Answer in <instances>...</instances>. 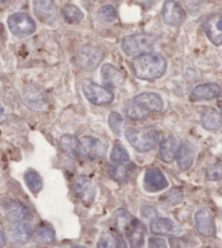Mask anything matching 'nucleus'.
Returning <instances> with one entry per match:
<instances>
[{
    "label": "nucleus",
    "mask_w": 222,
    "mask_h": 248,
    "mask_svg": "<svg viewBox=\"0 0 222 248\" xmlns=\"http://www.w3.org/2000/svg\"><path fill=\"white\" fill-rule=\"evenodd\" d=\"M126 112L127 116L133 119V120H144L149 114L148 111H146L145 109L140 107L139 105H136L134 101H132V103L127 105V107L126 108Z\"/></svg>",
    "instance_id": "31"
},
{
    "label": "nucleus",
    "mask_w": 222,
    "mask_h": 248,
    "mask_svg": "<svg viewBox=\"0 0 222 248\" xmlns=\"http://www.w3.org/2000/svg\"><path fill=\"white\" fill-rule=\"evenodd\" d=\"M115 248H128V247H127V244L126 243V241H124L122 237H118L117 247Z\"/></svg>",
    "instance_id": "39"
},
{
    "label": "nucleus",
    "mask_w": 222,
    "mask_h": 248,
    "mask_svg": "<svg viewBox=\"0 0 222 248\" xmlns=\"http://www.w3.org/2000/svg\"><path fill=\"white\" fill-rule=\"evenodd\" d=\"M203 28L207 37L216 46L222 45V12L208 16Z\"/></svg>",
    "instance_id": "14"
},
{
    "label": "nucleus",
    "mask_w": 222,
    "mask_h": 248,
    "mask_svg": "<svg viewBox=\"0 0 222 248\" xmlns=\"http://www.w3.org/2000/svg\"><path fill=\"white\" fill-rule=\"evenodd\" d=\"M206 176L209 181L222 180V161H218L211 165L206 171Z\"/></svg>",
    "instance_id": "35"
},
{
    "label": "nucleus",
    "mask_w": 222,
    "mask_h": 248,
    "mask_svg": "<svg viewBox=\"0 0 222 248\" xmlns=\"http://www.w3.org/2000/svg\"><path fill=\"white\" fill-rule=\"evenodd\" d=\"M220 110H221V116H222V101L220 103Z\"/></svg>",
    "instance_id": "43"
},
{
    "label": "nucleus",
    "mask_w": 222,
    "mask_h": 248,
    "mask_svg": "<svg viewBox=\"0 0 222 248\" xmlns=\"http://www.w3.org/2000/svg\"><path fill=\"white\" fill-rule=\"evenodd\" d=\"M150 231L158 235H176L180 233V228L171 219L156 218L152 221Z\"/></svg>",
    "instance_id": "20"
},
{
    "label": "nucleus",
    "mask_w": 222,
    "mask_h": 248,
    "mask_svg": "<svg viewBox=\"0 0 222 248\" xmlns=\"http://www.w3.org/2000/svg\"><path fill=\"white\" fill-rule=\"evenodd\" d=\"M3 119H4V109L1 106V104H0V123L3 121Z\"/></svg>",
    "instance_id": "40"
},
{
    "label": "nucleus",
    "mask_w": 222,
    "mask_h": 248,
    "mask_svg": "<svg viewBox=\"0 0 222 248\" xmlns=\"http://www.w3.org/2000/svg\"><path fill=\"white\" fill-rule=\"evenodd\" d=\"M109 174L111 176V179L117 181V182L124 183L127 182L128 178H130L131 170L130 168L124 165V163H118V165L110 168Z\"/></svg>",
    "instance_id": "29"
},
{
    "label": "nucleus",
    "mask_w": 222,
    "mask_h": 248,
    "mask_svg": "<svg viewBox=\"0 0 222 248\" xmlns=\"http://www.w3.org/2000/svg\"><path fill=\"white\" fill-rule=\"evenodd\" d=\"M100 73L104 84L108 87H118L124 82V75L121 71L109 63L103 65Z\"/></svg>",
    "instance_id": "23"
},
{
    "label": "nucleus",
    "mask_w": 222,
    "mask_h": 248,
    "mask_svg": "<svg viewBox=\"0 0 222 248\" xmlns=\"http://www.w3.org/2000/svg\"><path fill=\"white\" fill-rule=\"evenodd\" d=\"M155 45V37L150 34L137 33L123 38L122 51L128 57L145 54Z\"/></svg>",
    "instance_id": "3"
},
{
    "label": "nucleus",
    "mask_w": 222,
    "mask_h": 248,
    "mask_svg": "<svg viewBox=\"0 0 222 248\" xmlns=\"http://www.w3.org/2000/svg\"><path fill=\"white\" fill-rule=\"evenodd\" d=\"M133 101L148 112H160L163 109V100L156 93H142Z\"/></svg>",
    "instance_id": "18"
},
{
    "label": "nucleus",
    "mask_w": 222,
    "mask_h": 248,
    "mask_svg": "<svg viewBox=\"0 0 222 248\" xmlns=\"http://www.w3.org/2000/svg\"><path fill=\"white\" fill-rule=\"evenodd\" d=\"M195 225L197 232L204 237H214L216 235L214 215L207 208H202L195 214Z\"/></svg>",
    "instance_id": "10"
},
{
    "label": "nucleus",
    "mask_w": 222,
    "mask_h": 248,
    "mask_svg": "<svg viewBox=\"0 0 222 248\" xmlns=\"http://www.w3.org/2000/svg\"><path fill=\"white\" fill-rule=\"evenodd\" d=\"M162 21L167 25L179 26L185 20V12L180 3L174 0H167L162 7Z\"/></svg>",
    "instance_id": "12"
},
{
    "label": "nucleus",
    "mask_w": 222,
    "mask_h": 248,
    "mask_svg": "<svg viewBox=\"0 0 222 248\" xmlns=\"http://www.w3.org/2000/svg\"><path fill=\"white\" fill-rule=\"evenodd\" d=\"M79 64L86 71L96 69L104 58V51L98 46L85 45L81 47L77 55Z\"/></svg>",
    "instance_id": "7"
},
{
    "label": "nucleus",
    "mask_w": 222,
    "mask_h": 248,
    "mask_svg": "<svg viewBox=\"0 0 222 248\" xmlns=\"http://www.w3.org/2000/svg\"><path fill=\"white\" fill-rule=\"evenodd\" d=\"M12 225V236L15 241L19 244H25L28 243L33 235V225L32 219L21 221Z\"/></svg>",
    "instance_id": "22"
},
{
    "label": "nucleus",
    "mask_w": 222,
    "mask_h": 248,
    "mask_svg": "<svg viewBox=\"0 0 222 248\" xmlns=\"http://www.w3.org/2000/svg\"><path fill=\"white\" fill-rule=\"evenodd\" d=\"M126 137L132 147L137 152L147 153L154 149L160 141L161 133L156 127H128L126 130Z\"/></svg>",
    "instance_id": "2"
},
{
    "label": "nucleus",
    "mask_w": 222,
    "mask_h": 248,
    "mask_svg": "<svg viewBox=\"0 0 222 248\" xmlns=\"http://www.w3.org/2000/svg\"><path fill=\"white\" fill-rule=\"evenodd\" d=\"M201 122L204 128L208 131H218L222 127V116L216 109L206 107L201 114Z\"/></svg>",
    "instance_id": "21"
},
{
    "label": "nucleus",
    "mask_w": 222,
    "mask_h": 248,
    "mask_svg": "<svg viewBox=\"0 0 222 248\" xmlns=\"http://www.w3.org/2000/svg\"><path fill=\"white\" fill-rule=\"evenodd\" d=\"M23 100L31 110L43 112L49 109V100L41 88L35 85L25 86L23 90Z\"/></svg>",
    "instance_id": "6"
},
{
    "label": "nucleus",
    "mask_w": 222,
    "mask_h": 248,
    "mask_svg": "<svg viewBox=\"0 0 222 248\" xmlns=\"http://www.w3.org/2000/svg\"><path fill=\"white\" fill-rule=\"evenodd\" d=\"M177 149H179V143L175 137L170 136L163 140L159 147V157L166 163H170L175 159Z\"/></svg>",
    "instance_id": "24"
},
{
    "label": "nucleus",
    "mask_w": 222,
    "mask_h": 248,
    "mask_svg": "<svg viewBox=\"0 0 222 248\" xmlns=\"http://www.w3.org/2000/svg\"><path fill=\"white\" fill-rule=\"evenodd\" d=\"M83 94L90 103L96 106L111 104L114 99L113 93L107 87L100 86L92 81H86L83 84Z\"/></svg>",
    "instance_id": "5"
},
{
    "label": "nucleus",
    "mask_w": 222,
    "mask_h": 248,
    "mask_svg": "<svg viewBox=\"0 0 222 248\" xmlns=\"http://www.w3.org/2000/svg\"><path fill=\"white\" fill-rule=\"evenodd\" d=\"M97 16H98L100 21L111 23V22L117 20V10L112 4H104L98 9Z\"/></svg>",
    "instance_id": "32"
},
{
    "label": "nucleus",
    "mask_w": 222,
    "mask_h": 248,
    "mask_svg": "<svg viewBox=\"0 0 222 248\" xmlns=\"http://www.w3.org/2000/svg\"><path fill=\"white\" fill-rule=\"evenodd\" d=\"M9 30L17 37H25L32 35L36 30L34 20L26 13H13L8 19Z\"/></svg>",
    "instance_id": "4"
},
{
    "label": "nucleus",
    "mask_w": 222,
    "mask_h": 248,
    "mask_svg": "<svg viewBox=\"0 0 222 248\" xmlns=\"http://www.w3.org/2000/svg\"><path fill=\"white\" fill-rule=\"evenodd\" d=\"M104 144L99 139L93 136H83L79 139V157L98 159L104 155Z\"/></svg>",
    "instance_id": "11"
},
{
    "label": "nucleus",
    "mask_w": 222,
    "mask_h": 248,
    "mask_svg": "<svg viewBox=\"0 0 222 248\" xmlns=\"http://www.w3.org/2000/svg\"><path fill=\"white\" fill-rule=\"evenodd\" d=\"M34 237L39 245H50L56 241V232L50 224L42 223L35 231Z\"/></svg>",
    "instance_id": "25"
},
{
    "label": "nucleus",
    "mask_w": 222,
    "mask_h": 248,
    "mask_svg": "<svg viewBox=\"0 0 222 248\" xmlns=\"http://www.w3.org/2000/svg\"><path fill=\"white\" fill-rule=\"evenodd\" d=\"M148 248H168L167 242L161 237L152 236L148 240Z\"/></svg>",
    "instance_id": "37"
},
{
    "label": "nucleus",
    "mask_w": 222,
    "mask_h": 248,
    "mask_svg": "<svg viewBox=\"0 0 222 248\" xmlns=\"http://www.w3.org/2000/svg\"><path fill=\"white\" fill-rule=\"evenodd\" d=\"M24 182L31 193L38 194L43 188V179L36 170L29 169L24 173Z\"/></svg>",
    "instance_id": "27"
},
{
    "label": "nucleus",
    "mask_w": 222,
    "mask_h": 248,
    "mask_svg": "<svg viewBox=\"0 0 222 248\" xmlns=\"http://www.w3.org/2000/svg\"><path fill=\"white\" fill-rule=\"evenodd\" d=\"M8 1V0H0V4H1V3H4V2H7Z\"/></svg>",
    "instance_id": "42"
},
{
    "label": "nucleus",
    "mask_w": 222,
    "mask_h": 248,
    "mask_svg": "<svg viewBox=\"0 0 222 248\" xmlns=\"http://www.w3.org/2000/svg\"><path fill=\"white\" fill-rule=\"evenodd\" d=\"M108 123H109L110 128L112 130L114 134L119 135L120 133H121V130L124 124V120L121 114L118 112H111L108 118Z\"/></svg>",
    "instance_id": "34"
},
{
    "label": "nucleus",
    "mask_w": 222,
    "mask_h": 248,
    "mask_svg": "<svg viewBox=\"0 0 222 248\" xmlns=\"http://www.w3.org/2000/svg\"><path fill=\"white\" fill-rule=\"evenodd\" d=\"M221 94V88L216 83H205L196 86L190 96V101H203L215 99Z\"/></svg>",
    "instance_id": "19"
},
{
    "label": "nucleus",
    "mask_w": 222,
    "mask_h": 248,
    "mask_svg": "<svg viewBox=\"0 0 222 248\" xmlns=\"http://www.w3.org/2000/svg\"><path fill=\"white\" fill-rule=\"evenodd\" d=\"M4 212H6L7 219L11 224L32 219V215H31L29 208L22 202L12 201V199H8L4 202Z\"/></svg>",
    "instance_id": "15"
},
{
    "label": "nucleus",
    "mask_w": 222,
    "mask_h": 248,
    "mask_svg": "<svg viewBox=\"0 0 222 248\" xmlns=\"http://www.w3.org/2000/svg\"><path fill=\"white\" fill-rule=\"evenodd\" d=\"M118 237L112 232H105L101 234V236L97 244V248H115L117 247Z\"/></svg>",
    "instance_id": "33"
},
{
    "label": "nucleus",
    "mask_w": 222,
    "mask_h": 248,
    "mask_svg": "<svg viewBox=\"0 0 222 248\" xmlns=\"http://www.w3.org/2000/svg\"><path fill=\"white\" fill-rule=\"evenodd\" d=\"M33 8L38 20L46 24H52L56 21L57 10L52 0H34Z\"/></svg>",
    "instance_id": "16"
},
{
    "label": "nucleus",
    "mask_w": 222,
    "mask_h": 248,
    "mask_svg": "<svg viewBox=\"0 0 222 248\" xmlns=\"http://www.w3.org/2000/svg\"><path fill=\"white\" fill-rule=\"evenodd\" d=\"M61 15L63 16V19L70 24L79 23L84 17V13L81 11V9L74 6V4H66V6L62 9Z\"/></svg>",
    "instance_id": "28"
},
{
    "label": "nucleus",
    "mask_w": 222,
    "mask_h": 248,
    "mask_svg": "<svg viewBox=\"0 0 222 248\" xmlns=\"http://www.w3.org/2000/svg\"><path fill=\"white\" fill-rule=\"evenodd\" d=\"M176 162L182 171H186L192 168L196 158V147L189 140H185L179 146L176 153Z\"/></svg>",
    "instance_id": "17"
},
{
    "label": "nucleus",
    "mask_w": 222,
    "mask_h": 248,
    "mask_svg": "<svg viewBox=\"0 0 222 248\" xmlns=\"http://www.w3.org/2000/svg\"><path fill=\"white\" fill-rule=\"evenodd\" d=\"M62 248H83V247H81V246H77V245H68V246L62 247Z\"/></svg>",
    "instance_id": "41"
},
{
    "label": "nucleus",
    "mask_w": 222,
    "mask_h": 248,
    "mask_svg": "<svg viewBox=\"0 0 222 248\" xmlns=\"http://www.w3.org/2000/svg\"><path fill=\"white\" fill-rule=\"evenodd\" d=\"M124 230H126V236L131 248H143L146 233H147V228L144 222L132 218Z\"/></svg>",
    "instance_id": "8"
},
{
    "label": "nucleus",
    "mask_w": 222,
    "mask_h": 248,
    "mask_svg": "<svg viewBox=\"0 0 222 248\" xmlns=\"http://www.w3.org/2000/svg\"><path fill=\"white\" fill-rule=\"evenodd\" d=\"M74 193L84 206H91L95 201L96 187L86 176H78L74 181Z\"/></svg>",
    "instance_id": "9"
},
{
    "label": "nucleus",
    "mask_w": 222,
    "mask_h": 248,
    "mask_svg": "<svg viewBox=\"0 0 222 248\" xmlns=\"http://www.w3.org/2000/svg\"><path fill=\"white\" fill-rule=\"evenodd\" d=\"M165 202H167L168 205L174 206L180 203L182 201H183V192L181 189H171L170 192L167 193L165 195Z\"/></svg>",
    "instance_id": "36"
},
{
    "label": "nucleus",
    "mask_w": 222,
    "mask_h": 248,
    "mask_svg": "<svg viewBox=\"0 0 222 248\" xmlns=\"http://www.w3.org/2000/svg\"><path fill=\"white\" fill-rule=\"evenodd\" d=\"M169 186L165 174L158 168H149L144 176V188L149 193H158Z\"/></svg>",
    "instance_id": "13"
},
{
    "label": "nucleus",
    "mask_w": 222,
    "mask_h": 248,
    "mask_svg": "<svg viewBox=\"0 0 222 248\" xmlns=\"http://www.w3.org/2000/svg\"><path fill=\"white\" fill-rule=\"evenodd\" d=\"M135 77L144 81H155L162 77L167 69L166 58L157 52H145L136 56L132 61Z\"/></svg>",
    "instance_id": "1"
},
{
    "label": "nucleus",
    "mask_w": 222,
    "mask_h": 248,
    "mask_svg": "<svg viewBox=\"0 0 222 248\" xmlns=\"http://www.w3.org/2000/svg\"><path fill=\"white\" fill-rule=\"evenodd\" d=\"M59 145L61 149L63 150L65 154L70 155L72 157H79V140L77 137L71 135V134H65L62 135L59 140Z\"/></svg>",
    "instance_id": "26"
},
{
    "label": "nucleus",
    "mask_w": 222,
    "mask_h": 248,
    "mask_svg": "<svg viewBox=\"0 0 222 248\" xmlns=\"http://www.w3.org/2000/svg\"><path fill=\"white\" fill-rule=\"evenodd\" d=\"M110 159L114 163H127L130 161V156H128L127 149L121 144L115 143L113 145L112 150H111Z\"/></svg>",
    "instance_id": "30"
},
{
    "label": "nucleus",
    "mask_w": 222,
    "mask_h": 248,
    "mask_svg": "<svg viewBox=\"0 0 222 248\" xmlns=\"http://www.w3.org/2000/svg\"><path fill=\"white\" fill-rule=\"evenodd\" d=\"M7 244V236L3 231L0 230V248H3Z\"/></svg>",
    "instance_id": "38"
}]
</instances>
